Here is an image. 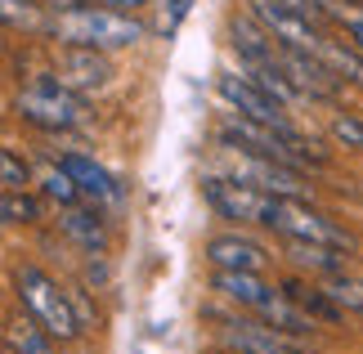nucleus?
Segmentation results:
<instances>
[{
	"label": "nucleus",
	"instance_id": "9",
	"mask_svg": "<svg viewBox=\"0 0 363 354\" xmlns=\"http://www.w3.org/2000/svg\"><path fill=\"white\" fill-rule=\"evenodd\" d=\"M54 81L77 94L104 90L113 81V63L104 59V50H81V45H54Z\"/></svg>",
	"mask_w": 363,
	"mask_h": 354
},
{
	"label": "nucleus",
	"instance_id": "19",
	"mask_svg": "<svg viewBox=\"0 0 363 354\" xmlns=\"http://www.w3.org/2000/svg\"><path fill=\"white\" fill-rule=\"evenodd\" d=\"M40 193L50 197V202H59V206H77L81 202V189H77V179L63 171L59 162L45 166V175H40Z\"/></svg>",
	"mask_w": 363,
	"mask_h": 354
},
{
	"label": "nucleus",
	"instance_id": "24",
	"mask_svg": "<svg viewBox=\"0 0 363 354\" xmlns=\"http://www.w3.org/2000/svg\"><path fill=\"white\" fill-rule=\"evenodd\" d=\"M332 139L345 148H359L363 153V117H354V112H341V117H332Z\"/></svg>",
	"mask_w": 363,
	"mask_h": 354
},
{
	"label": "nucleus",
	"instance_id": "6",
	"mask_svg": "<svg viewBox=\"0 0 363 354\" xmlns=\"http://www.w3.org/2000/svg\"><path fill=\"white\" fill-rule=\"evenodd\" d=\"M216 90H220V99H225V104L238 112V117L260 121V126H274V131H283V135L296 131V126L287 121V104H283V99H274L256 77H247V72H225V77L216 81Z\"/></svg>",
	"mask_w": 363,
	"mask_h": 354
},
{
	"label": "nucleus",
	"instance_id": "8",
	"mask_svg": "<svg viewBox=\"0 0 363 354\" xmlns=\"http://www.w3.org/2000/svg\"><path fill=\"white\" fill-rule=\"evenodd\" d=\"M247 13L278 40V45H287V50H323V40H328L323 32H318V23L283 9L278 0H247Z\"/></svg>",
	"mask_w": 363,
	"mask_h": 354
},
{
	"label": "nucleus",
	"instance_id": "12",
	"mask_svg": "<svg viewBox=\"0 0 363 354\" xmlns=\"http://www.w3.org/2000/svg\"><path fill=\"white\" fill-rule=\"evenodd\" d=\"M206 260H211V269H242V274H260L264 260H269V251H264L256 238H247V233H216L211 243H206Z\"/></svg>",
	"mask_w": 363,
	"mask_h": 354
},
{
	"label": "nucleus",
	"instance_id": "5",
	"mask_svg": "<svg viewBox=\"0 0 363 354\" xmlns=\"http://www.w3.org/2000/svg\"><path fill=\"white\" fill-rule=\"evenodd\" d=\"M220 162H225V175L238 179V184H251V189L269 193V197H305L310 184H305V171L296 166H283L274 157H260V153H247L229 139H220Z\"/></svg>",
	"mask_w": 363,
	"mask_h": 354
},
{
	"label": "nucleus",
	"instance_id": "2",
	"mask_svg": "<svg viewBox=\"0 0 363 354\" xmlns=\"http://www.w3.org/2000/svg\"><path fill=\"white\" fill-rule=\"evenodd\" d=\"M13 287H18V305L23 314H32L40 328H45L54 341H72L81 332V319H77V305H72V292H63L45 269L36 265H18L13 269Z\"/></svg>",
	"mask_w": 363,
	"mask_h": 354
},
{
	"label": "nucleus",
	"instance_id": "18",
	"mask_svg": "<svg viewBox=\"0 0 363 354\" xmlns=\"http://www.w3.org/2000/svg\"><path fill=\"white\" fill-rule=\"evenodd\" d=\"M54 336L40 328V323L32 319V314H23V319H13L9 323V332H5V345L13 350V354H54Z\"/></svg>",
	"mask_w": 363,
	"mask_h": 354
},
{
	"label": "nucleus",
	"instance_id": "21",
	"mask_svg": "<svg viewBox=\"0 0 363 354\" xmlns=\"http://www.w3.org/2000/svg\"><path fill=\"white\" fill-rule=\"evenodd\" d=\"M0 216H5V224H36L40 220V202L32 193H5L0 197Z\"/></svg>",
	"mask_w": 363,
	"mask_h": 354
},
{
	"label": "nucleus",
	"instance_id": "13",
	"mask_svg": "<svg viewBox=\"0 0 363 354\" xmlns=\"http://www.w3.org/2000/svg\"><path fill=\"white\" fill-rule=\"evenodd\" d=\"M211 292H220L225 301L251 309V314H260V309L278 296L260 274H242V269H216V274H211Z\"/></svg>",
	"mask_w": 363,
	"mask_h": 354
},
{
	"label": "nucleus",
	"instance_id": "25",
	"mask_svg": "<svg viewBox=\"0 0 363 354\" xmlns=\"http://www.w3.org/2000/svg\"><path fill=\"white\" fill-rule=\"evenodd\" d=\"M283 9H291V13H301V18H310V23H323L328 18V9L318 5V0H278Z\"/></svg>",
	"mask_w": 363,
	"mask_h": 354
},
{
	"label": "nucleus",
	"instance_id": "17",
	"mask_svg": "<svg viewBox=\"0 0 363 354\" xmlns=\"http://www.w3.org/2000/svg\"><path fill=\"white\" fill-rule=\"evenodd\" d=\"M0 18L9 32H27V36H45V18L50 9L36 0H0Z\"/></svg>",
	"mask_w": 363,
	"mask_h": 354
},
{
	"label": "nucleus",
	"instance_id": "15",
	"mask_svg": "<svg viewBox=\"0 0 363 354\" xmlns=\"http://www.w3.org/2000/svg\"><path fill=\"white\" fill-rule=\"evenodd\" d=\"M291 301H296L305 314H310L314 323H341L345 319V309L332 301V296L323 292V282H305V278H287V282H278Z\"/></svg>",
	"mask_w": 363,
	"mask_h": 354
},
{
	"label": "nucleus",
	"instance_id": "4",
	"mask_svg": "<svg viewBox=\"0 0 363 354\" xmlns=\"http://www.w3.org/2000/svg\"><path fill=\"white\" fill-rule=\"evenodd\" d=\"M264 229H274L283 243H314V247H332V251H354V238L341 229L337 220H328L323 211H314L305 197H274Z\"/></svg>",
	"mask_w": 363,
	"mask_h": 354
},
{
	"label": "nucleus",
	"instance_id": "23",
	"mask_svg": "<svg viewBox=\"0 0 363 354\" xmlns=\"http://www.w3.org/2000/svg\"><path fill=\"white\" fill-rule=\"evenodd\" d=\"M0 175H5V193H23L32 184V166L18 157V148H5L0 153Z\"/></svg>",
	"mask_w": 363,
	"mask_h": 354
},
{
	"label": "nucleus",
	"instance_id": "27",
	"mask_svg": "<svg viewBox=\"0 0 363 354\" xmlns=\"http://www.w3.org/2000/svg\"><path fill=\"white\" fill-rule=\"evenodd\" d=\"M5 354H13V350H9V345H5Z\"/></svg>",
	"mask_w": 363,
	"mask_h": 354
},
{
	"label": "nucleus",
	"instance_id": "22",
	"mask_svg": "<svg viewBox=\"0 0 363 354\" xmlns=\"http://www.w3.org/2000/svg\"><path fill=\"white\" fill-rule=\"evenodd\" d=\"M332 18L341 23L345 40H350L354 50H363V5L359 0H337V5H332Z\"/></svg>",
	"mask_w": 363,
	"mask_h": 354
},
{
	"label": "nucleus",
	"instance_id": "10",
	"mask_svg": "<svg viewBox=\"0 0 363 354\" xmlns=\"http://www.w3.org/2000/svg\"><path fill=\"white\" fill-rule=\"evenodd\" d=\"M220 341L229 345V354H301L296 336L278 332L260 319H229L220 328Z\"/></svg>",
	"mask_w": 363,
	"mask_h": 354
},
{
	"label": "nucleus",
	"instance_id": "7",
	"mask_svg": "<svg viewBox=\"0 0 363 354\" xmlns=\"http://www.w3.org/2000/svg\"><path fill=\"white\" fill-rule=\"evenodd\" d=\"M202 197L220 220H238V224H264L269 202H274L269 193L251 189V184H238L229 175H206L202 179Z\"/></svg>",
	"mask_w": 363,
	"mask_h": 354
},
{
	"label": "nucleus",
	"instance_id": "26",
	"mask_svg": "<svg viewBox=\"0 0 363 354\" xmlns=\"http://www.w3.org/2000/svg\"><path fill=\"white\" fill-rule=\"evenodd\" d=\"M318 5H323V9H328V13H332V5H337V0H318Z\"/></svg>",
	"mask_w": 363,
	"mask_h": 354
},
{
	"label": "nucleus",
	"instance_id": "14",
	"mask_svg": "<svg viewBox=\"0 0 363 354\" xmlns=\"http://www.w3.org/2000/svg\"><path fill=\"white\" fill-rule=\"evenodd\" d=\"M59 229L72 238L77 247H86L90 256H104V247H108V229H104V216H99V206H63V220H59Z\"/></svg>",
	"mask_w": 363,
	"mask_h": 354
},
{
	"label": "nucleus",
	"instance_id": "20",
	"mask_svg": "<svg viewBox=\"0 0 363 354\" xmlns=\"http://www.w3.org/2000/svg\"><path fill=\"white\" fill-rule=\"evenodd\" d=\"M323 292L345 309V314H363V282L345 278V274H332V278H323Z\"/></svg>",
	"mask_w": 363,
	"mask_h": 354
},
{
	"label": "nucleus",
	"instance_id": "3",
	"mask_svg": "<svg viewBox=\"0 0 363 354\" xmlns=\"http://www.w3.org/2000/svg\"><path fill=\"white\" fill-rule=\"evenodd\" d=\"M13 112H18L27 126L50 131V135L77 131V126H86V94L59 86V81H54V72H40L27 90L13 94Z\"/></svg>",
	"mask_w": 363,
	"mask_h": 354
},
{
	"label": "nucleus",
	"instance_id": "1",
	"mask_svg": "<svg viewBox=\"0 0 363 354\" xmlns=\"http://www.w3.org/2000/svg\"><path fill=\"white\" fill-rule=\"evenodd\" d=\"M45 40L54 45H81V50H125L144 40V23L125 9H108V5H67V9H50L45 18Z\"/></svg>",
	"mask_w": 363,
	"mask_h": 354
},
{
	"label": "nucleus",
	"instance_id": "16",
	"mask_svg": "<svg viewBox=\"0 0 363 354\" xmlns=\"http://www.w3.org/2000/svg\"><path fill=\"white\" fill-rule=\"evenodd\" d=\"M287 256L296 260L301 269H310V274H345V260H350V251H332V247H314V243H287Z\"/></svg>",
	"mask_w": 363,
	"mask_h": 354
},
{
	"label": "nucleus",
	"instance_id": "11",
	"mask_svg": "<svg viewBox=\"0 0 363 354\" xmlns=\"http://www.w3.org/2000/svg\"><path fill=\"white\" fill-rule=\"evenodd\" d=\"M59 166L77 179V189H81V197H86V202H94V206H121V202H125V189H121V184L108 175L94 157H81V153H63Z\"/></svg>",
	"mask_w": 363,
	"mask_h": 354
}]
</instances>
